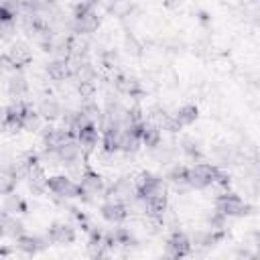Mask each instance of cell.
<instances>
[{
    "instance_id": "cb8c5ba5",
    "label": "cell",
    "mask_w": 260,
    "mask_h": 260,
    "mask_svg": "<svg viewBox=\"0 0 260 260\" xmlns=\"http://www.w3.org/2000/svg\"><path fill=\"white\" fill-rule=\"evenodd\" d=\"M81 152H83V148H81V144L77 142V138L71 140V142H67L65 146L59 148V156H61V162H63V165L81 160Z\"/></svg>"
},
{
    "instance_id": "4316f807",
    "label": "cell",
    "mask_w": 260,
    "mask_h": 260,
    "mask_svg": "<svg viewBox=\"0 0 260 260\" xmlns=\"http://www.w3.org/2000/svg\"><path fill=\"white\" fill-rule=\"evenodd\" d=\"M39 128H41V114H39L37 108L28 106L24 116H22V130L32 132V130H39Z\"/></svg>"
},
{
    "instance_id": "836d02e7",
    "label": "cell",
    "mask_w": 260,
    "mask_h": 260,
    "mask_svg": "<svg viewBox=\"0 0 260 260\" xmlns=\"http://www.w3.org/2000/svg\"><path fill=\"white\" fill-rule=\"evenodd\" d=\"M158 260H179V258H175V256H171V254H167V252H162V254L158 256Z\"/></svg>"
},
{
    "instance_id": "484cf974",
    "label": "cell",
    "mask_w": 260,
    "mask_h": 260,
    "mask_svg": "<svg viewBox=\"0 0 260 260\" xmlns=\"http://www.w3.org/2000/svg\"><path fill=\"white\" fill-rule=\"evenodd\" d=\"M6 87H8V93H10L12 98H16V100H22V95L28 91V83H26V79H24L20 73L10 75Z\"/></svg>"
},
{
    "instance_id": "5bb4252c",
    "label": "cell",
    "mask_w": 260,
    "mask_h": 260,
    "mask_svg": "<svg viewBox=\"0 0 260 260\" xmlns=\"http://www.w3.org/2000/svg\"><path fill=\"white\" fill-rule=\"evenodd\" d=\"M100 215H102L108 223H112V225H120L122 221L128 219L130 209H128V205H124V203H118V201H106V203H102V207H100Z\"/></svg>"
},
{
    "instance_id": "6da1fadb",
    "label": "cell",
    "mask_w": 260,
    "mask_h": 260,
    "mask_svg": "<svg viewBox=\"0 0 260 260\" xmlns=\"http://www.w3.org/2000/svg\"><path fill=\"white\" fill-rule=\"evenodd\" d=\"M47 189L57 199H89L79 187V183H75L69 175H51L47 181Z\"/></svg>"
},
{
    "instance_id": "7a4b0ae2",
    "label": "cell",
    "mask_w": 260,
    "mask_h": 260,
    "mask_svg": "<svg viewBox=\"0 0 260 260\" xmlns=\"http://www.w3.org/2000/svg\"><path fill=\"white\" fill-rule=\"evenodd\" d=\"M215 211L225 217H244L252 213V205H248L236 191H225L215 197Z\"/></svg>"
},
{
    "instance_id": "8fae6325",
    "label": "cell",
    "mask_w": 260,
    "mask_h": 260,
    "mask_svg": "<svg viewBox=\"0 0 260 260\" xmlns=\"http://www.w3.org/2000/svg\"><path fill=\"white\" fill-rule=\"evenodd\" d=\"M102 152L106 154H116L122 146V134H124V126L120 124H108L102 128Z\"/></svg>"
},
{
    "instance_id": "8992f818",
    "label": "cell",
    "mask_w": 260,
    "mask_h": 260,
    "mask_svg": "<svg viewBox=\"0 0 260 260\" xmlns=\"http://www.w3.org/2000/svg\"><path fill=\"white\" fill-rule=\"evenodd\" d=\"M108 201H118V203H132L136 199V187L128 177H118L108 189H106Z\"/></svg>"
},
{
    "instance_id": "4fadbf2b",
    "label": "cell",
    "mask_w": 260,
    "mask_h": 260,
    "mask_svg": "<svg viewBox=\"0 0 260 260\" xmlns=\"http://www.w3.org/2000/svg\"><path fill=\"white\" fill-rule=\"evenodd\" d=\"M79 187L83 189V193L89 197V195H100L106 191V183H104V177L93 171L91 167H85L83 175L79 177Z\"/></svg>"
},
{
    "instance_id": "83f0119b",
    "label": "cell",
    "mask_w": 260,
    "mask_h": 260,
    "mask_svg": "<svg viewBox=\"0 0 260 260\" xmlns=\"http://www.w3.org/2000/svg\"><path fill=\"white\" fill-rule=\"evenodd\" d=\"M181 150H183L189 158H193L195 162H203V160H201L203 152H201V146H199L197 140H193V138H183V140H181Z\"/></svg>"
},
{
    "instance_id": "5b68a950",
    "label": "cell",
    "mask_w": 260,
    "mask_h": 260,
    "mask_svg": "<svg viewBox=\"0 0 260 260\" xmlns=\"http://www.w3.org/2000/svg\"><path fill=\"white\" fill-rule=\"evenodd\" d=\"M219 167L213 162H195L191 167V189H207L215 185Z\"/></svg>"
},
{
    "instance_id": "30bf717a",
    "label": "cell",
    "mask_w": 260,
    "mask_h": 260,
    "mask_svg": "<svg viewBox=\"0 0 260 260\" xmlns=\"http://www.w3.org/2000/svg\"><path fill=\"white\" fill-rule=\"evenodd\" d=\"M30 104L24 102V100H14L6 110H4V128L8 132H16V130H22V116L26 112Z\"/></svg>"
},
{
    "instance_id": "603a6c76",
    "label": "cell",
    "mask_w": 260,
    "mask_h": 260,
    "mask_svg": "<svg viewBox=\"0 0 260 260\" xmlns=\"http://www.w3.org/2000/svg\"><path fill=\"white\" fill-rule=\"evenodd\" d=\"M39 114H41V118H45V120H49V122H53V120H57V118H61L65 112H63V108H61V104L59 102H55V100H51V98H47V100H43L41 104H39Z\"/></svg>"
},
{
    "instance_id": "4dcf8cb0",
    "label": "cell",
    "mask_w": 260,
    "mask_h": 260,
    "mask_svg": "<svg viewBox=\"0 0 260 260\" xmlns=\"http://www.w3.org/2000/svg\"><path fill=\"white\" fill-rule=\"evenodd\" d=\"M225 215H221L219 211H213L211 215H209V219H207V225H209V230H225Z\"/></svg>"
},
{
    "instance_id": "d6a6232c",
    "label": "cell",
    "mask_w": 260,
    "mask_h": 260,
    "mask_svg": "<svg viewBox=\"0 0 260 260\" xmlns=\"http://www.w3.org/2000/svg\"><path fill=\"white\" fill-rule=\"evenodd\" d=\"M252 254L254 252H250L248 248H238V252H236L238 260H252Z\"/></svg>"
},
{
    "instance_id": "ba28073f",
    "label": "cell",
    "mask_w": 260,
    "mask_h": 260,
    "mask_svg": "<svg viewBox=\"0 0 260 260\" xmlns=\"http://www.w3.org/2000/svg\"><path fill=\"white\" fill-rule=\"evenodd\" d=\"M41 138H43V144H45L47 148L59 150L61 146H65L67 142L75 140L77 136H75V132H71V130L65 128V126H59V128H57V126H47V128L43 130Z\"/></svg>"
},
{
    "instance_id": "1f68e13d",
    "label": "cell",
    "mask_w": 260,
    "mask_h": 260,
    "mask_svg": "<svg viewBox=\"0 0 260 260\" xmlns=\"http://www.w3.org/2000/svg\"><path fill=\"white\" fill-rule=\"evenodd\" d=\"M93 81H81L79 83V93H81V98H91L93 95Z\"/></svg>"
},
{
    "instance_id": "d6986e66",
    "label": "cell",
    "mask_w": 260,
    "mask_h": 260,
    "mask_svg": "<svg viewBox=\"0 0 260 260\" xmlns=\"http://www.w3.org/2000/svg\"><path fill=\"white\" fill-rule=\"evenodd\" d=\"M165 179H167L175 189H187V187H191V167L175 165V167H171V171L167 173Z\"/></svg>"
},
{
    "instance_id": "e575fe53",
    "label": "cell",
    "mask_w": 260,
    "mask_h": 260,
    "mask_svg": "<svg viewBox=\"0 0 260 260\" xmlns=\"http://www.w3.org/2000/svg\"><path fill=\"white\" fill-rule=\"evenodd\" d=\"M252 260H260V250H256V252L252 254Z\"/></svg>"
},
{
    "instance_id": "e0dca14e",
    "label": "cell",
    "mask_w": 260,
    "mask_h": 260,
    "mask_svg": "<svg viewBox=\"0 0 260 260\" xmlns=\"http://www.w3.org/2000/svg\"><path fill=\"white\" fill-rule=\"evenodd\" d=\"M75 136H77V142L81 144V148H83L85 152H91V150L98 146V142H102V134H100L95 122H91V124L79 128Z\"/></svg>"
},
{
    "instance_id": "2e32d148",
    "label": "cell",
    "mask_w": 260,
    "mask_h": 260,
    "mask_svg": "<svg viewBox=\"0 0 260 260\" xmlns=\"http://www.w3.org/2000/svg\"><path fill=\"white\" fill-rule=\"evenodd\" d=\"M142 201V211L156 221H162L167 209H169V199L167 195H158V197H150V199H140Z\"/></svg>"
},
{
    "instance_id": "f546056e",
    "label": "cell",
    "mask_w": 260,
    "mask_h": 260,
    "mask_svg": "<svg viewBox=\"0 0 260 260\" xmlns=\"http://www.w3.org/2000/svg\"><path fill=\"white\" fill-rule=\"evenodd\" d=\"M112 232H114L116 246H122V248H132V246H136V238L132 236L130 230H126V228H116V230H112Z\"/></svg>"
},
{
    "instance_id": "9a60e30c",
    "label": "cell",
    "mask_w": 260,
    "mask_h": 260,
    "mask_svg": "<svg viewBox=\"0 0 260 260\" xmlns=\"http://www.w3.org/2000/svg\"><path fill=\"white\" fill-rule=\"evenodd\" d=\"M47 244H49V238H41V236H32V234H22L20 238L14 240V248L28 256H35L37 252L45 250Z\"/></svg>"
},
{
    "instance_id": "7402d4cb",
    "label": "cell",
    "mask_w": 260,
    "mask_h": 260,
    "mask_svg": "<svg viewBox=\"0 0 260 260\" xmlns=\"http://www.w3.org/2000/svg\"><path fill=\"white\" fill-rule=\"evenodd\" d=\"M175 120H177V124L183 128V126H191L197 118H199V108L195 106V104H183L181 108H177L175 110Z\"/></svg>"
},
{
    "instance_id": "9c48e42d",
    "label": "cell",
    "mask_w": 260,
    "mask_h": 260,
    "mask_svg": "<svg viewBox=\"0 0 260 260\" xmlns=\"http://www.w3.org/2000/svg\"><path fill=\"white\" fill-rule=\"evenodd\" d=\"M191 250H193L191 238H189L187 234L179 232V230H175V232L167 238V242H165V252L171 254V256H175V258H179V260H183L185 256H189Z\"/></svg>"
},
{
    "instance_id": "277c9868",
    "label": "cell",
    "mask_w": 260,
    "mask_h": 260,
    "mask_svg": "<svg viewBox=\"0 0 260 260\" xmlns=\"http://www.w3.org/2000/svg\"><path fill=\"white\" fill-rule=\"evenodd\" d=\"M100 26V16L91 2H81L73 6V30L79 35L93 32Z\"/></svg>"
},
{
    "instance_id": "f1b7e54d",
    "label": "cell",
    "mask_w": 260,
    "mask_h": 260,
    "mask_svg": "<svg viewBox=\"0 0 260 260\" xmlns=\"http://www.w3.org/2000/svg\"><path fill=\"white\" fill-rule=\"evenodd\" d=\"M2 211H6V213H18V211H26V203H24V199H20L16 193H10V195H6V199H4V209Z\"/></svg>"
},
{
    "instance_id": "52a82bcc",
    "label": "cell",
    "mask_w": 260,
    "mask_h": 260,
    "mask_svg": "<svg viewBox=\"0 0 260 260\" xmlns=\"http://www.w3.org/2000/svg\"><path fill=\"white\" fill-rule=\"evenodd\" d=\"M30 61H32V53H30L28 45H26V43H20V41H14V43L10 45V49L2 55V63H4L6 69H8V67H14V69L24 67V65H28Z\"/></svg>"
},
{
    "instance_id": "ffe728a7",
    "label": "cell",
    "mask_w": 260,
    "mask_h": 260,
    "mask_svg": "<svg viewBox=\"0 0 260 260\" xmlns=\"http://www.w3.org/2000/svg\"><path fill=\"white\" fill-rule=\"evenodd\" d=\"M140 140H142L144 146H148V148H156V146L160 144V140H162V130H160L154 122L144 120V124H142V132H140Z\"/></svg>"
},
{
    "instance_id": "7c38bea8",
    "label": "cell",
    "mask_w": 260,
    "mask_h": 260,
    "mask_svg": "<svg viewBox=\"0 0 260 260\" xmlns=\"http://www.w3.org/2000/svg\"><path fill=\"white\" fill-rule=\"evenodd\" d=\"M47 238L51 244H59V246L71 244L75 242V228L65 221H53L47 230Z\"/></svg>"
},
{
    "instance_id": "44dd1931",
    "label": "cell",
    "mask_w": 260,
    "mask_h": 260,
    "mask_svg": "<svg viewBox=\"0 0 260 260\" xmlns=\"http://www.w3.org/2000/svg\"><path fill=\"white\" fill-rule=\"evenodd\" d=\"M2 234L6 238H20L24 234V225L20 219H16V215H10L6 211H2Z\"/></svg>"
},
{
    "instance_id": "3957f363",
    "label": "cell",
    "mask_w": 260,
    "mask_h": 260,
    "mask_svg": "<svg viewBox=\"0 0 260 260\" xmlns=\"http://www.w3.org/2000/svg\"><path fill=\"white\" fill-rule=\"evenodd\" d=\"M134 187H136V197H138V199H150V197L167 195L165 179H162L160 175L150 173V171H142V173L136 177Z\"/></svg>"
},
{
    "instance_id": "d590c367",
    "label": "cell",
    "mask_w": 260,
    "mask_h": 260,
    "mask_svg": "<svg viewBox=\"0 0 260 260\" xmlns=\"http://www.w3.org/2000/svg\"><path fill=\"white\" fill-rule=\"evenodd\" d=\"M256 250H260V232L256 234Z\"/></svg>"
},
{
    "instance_id": "ac0fdd59",
    "label": "cell",
    "mask_w": 260,
    "mask_h": 260,
    "mask_svg": "<svg viewBox=\"0 0 260 260\" xmlns=\"http://www.w3.org/2000/svg\"><path fill=\"white\" fill-rule=\"evenodd\" d=\"M116 89L128 98H134V100H140L144 95L140 81L136 77H130V75H118L116 77Z\"/></svg>"
},
{
    "instance_id": "d4e9b609",
    "label": "cell",
    "mask_w": 260,
    "mask_h": 260,
    "mask_svg": "<svg viewBox=\"0 0 260 260\" xmlns=\"http://www.w3.org/2000/svg\"><path fill=\"white\" fill-rule=\"evenodd\" d=\"M47 75L53 81H63L65 77H69V61L67 59H55L47 65Z\"/></svg>"
}]
</instances>
